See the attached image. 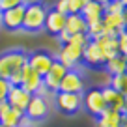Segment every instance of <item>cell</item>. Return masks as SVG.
Instances as JSON below:
<instances>
[{
  "label": "cell",
  "instance_id": "ba28073f",
  "mask_svg": "<svg viewBox=\"0 0 127 127\" xmlns=\"http://www.w3.org/2000/svg\"><path fill=\"white\" fill-rule=\"evenodd\" d=\"M23 21H24V4L11 8L8 11H2V26L9 32L23 30Z\"/></svg>",
  "mask_w": 127,
  "mask_h": 127
},
{
  "label": "cell",
  "instance_id": "8d00e7d4",
  "mask_svg": "<svg viewBox=\"0 0 127 127\" xmlns=\"http://www.w3.org/2000/svg\"><path fill=\"white\" fill-rule=\"evenodd\" d=\"M122 15H123V24H125V30H127V8L123 9V13H122Z\"/></svg>",
  "mask_w": 127,
  "mask_h": 127
},
{
  "label": "cell",
  "instance_id": "83f0119b",
  "mask_svg": "<svg viewBox=\"0 0 127 127\" xmlns=\"http://www.w3.org/2000/svg\"><path fill=\"white\" fill-rule=\"evenodd\" d=\"M118 51L120 54L127 56V30H122L118 34Z\"/></svg>",
  "mask_w": 127,
  "mask_h": 127
},
{
  "label": "cell",
  "instance_id": "7bdbcfd3",
  "mask_svg": "<svg viewBox=\"0 0 127 127\" xmlns=\"http://www.w3.org/2000/svg\"><path fill=\"white\" fill-rule=\"evenodd\" d=\"M125 73H127V67H125Z\"/></svg>",
  "mask_w": 127,
  "mask_h": 127
},
{
  "label": "cell",
  "instance_id": "d590c367",
  "mask_svg": "<svg viewBox=\"0 0 127 127\" xmlns=\"http://www.w3.org/2000/svg\"><path fill=\"white\" fill-rule=\"evenodd\" d=\"M120 127H127V114H122V120H120Z\"/></svg>",
  "mask_w": 127,
  "mask_h": 127
},
{
  "label": "cell",
  "instance_id": "60d3db41",
  "mask_svg": "<svg viewBox=\"0 0 127 127\" xmlns=\"http://www.w3.org/2000/svg\"><path fill=\"white\" fill-rule=\"evenodd\" d=\"M0 26H2V11H0Z\"/></svg>",
  "mask_w": 127,
  "mask_h": 127
},
{
  "label": "cell",
  "instance_id": "f546056e",
  "mask_svg": "<svg viewBox=\"0 0 127 127\" xmlns=\"http://www.w3.org/2000/svg\"><path fill=\"white\" fill-rule=\"evenodd\" d=\"M9 88H11V84H9L8 80H6V79H0V101H6V99H8Z\"/></svg>",
  "mask_w": 127,
  "mask_h": 127
},
{
  "label": "cell",
  "instance_id": "9c48e42d",
  "mask_svg": "<svg viewBox=\"0 0 127 127\" xmlns=\"http://www.w3.org/2000/svg\"><path fill=\"white\" fill-rule=\"evenodd\" d=\"M84 90V79L77 69H67V73L64 75L62 82H60L58 92H65V94H82Z\"/></svg>",
  "mask_w": 127,
  "mask_h": 127
},
{
  "label": "cell",
  "instance_id": "7402d4cb",
  "mask_svg": "<svg viewBox=\"0 0 127 127\" xmlns=\"http://www.w3.org/2000/svg\"><path fill=\"white\" fill-rule=\"evenodd\" d=\"M23 114L24 112H19V110L9 107L4 114H0V123L6 125V127H19V122H21V118H23Z\"/></svg>",
  "mask_w": 127,
  "mask_h": 127
},
{
  "label": "cell",
  "instance_id": "ab89813d",
  "mask_svg": "<svg viewBox=\"0 0 127 127\" xmlns=\"http://www.w3.org/2000/svg\"><path fill=\"white\" fill-rule=\"evenodd\" d=\"M120 2H122V4L125 6V8H127V0H120Z\"/></svg>",
  "mask_w": 127,
  "mask_h": 127
},
{
  "label": "cell",
  "instance_id": "277c9868",
  "mask_svg": "<svg viewBox=\"0 0 127 127\" xmlns=\"http://www.w3.org/2000/svg\"><path fill=\"white\" fill-rule=\"evenodd\" d=\"M56 107L64 114H77L82 108V94H65V92H56Z\"/></svg>",
  "mask_w": 127,
  "mask_h": 127
},
{
  "label": "cell",
  "instance_id": "484cf974",
  "mask_svg": "<svg viewBox=\"0 0 127 127\" xmlns=\"http://www.w3.org/2000/svg\"><path fill=\"white\" fill-rule=\"evenodd\" d=\"M90 0H67V8L69 13H80L84 9V6L88 4Z\"/></svg>",
  "mask_w": 127,
  "mask_h": 127
},
{
  "label": "cell",
  "instance_id": "603a6c76",
  "mask_svg": "<svg viewBox=\"0 0 127 127\" xmlns=\"http://www.w3.org/2000/svg\"><path fill=\"white\" fill-rule=\"evenodd\" d=\"M108 86L114 88L118 94H122L123 97H127V73H120V75H112Z\"/></svg>",
  "mask_w": 127,
  "mask_h": 127
},
{
  "label": "cell",
  "instance_id": "9a60e30c",
  "mask_svg": "<svg viewBox=\"0 0 127 127\" xmlns=\"http://www.w3.org/2000/svg\"><path fill=\"white\" fill-rule=\"evenodd\" d=\"M65 17L64 13L56 11L54 8H51L47 11V19H45V28L43 30H47L51 36H58L60 32H64V28H65Z\"/></svg>",
  "mask_w": 127,
  "mask_h": 127
},
{
  "label": "cell",
  "instance_id": "2e32d148",
  "mask_svg": "<svg viewBox=\"0 0 127 127\" xmlns=\"http://www.w3.org/2000/svg\"><path fill=\"white\" fill-rule=\"evenodd\" d=\"M101 94H103V99H105V103H107V107L110 108V110H116V112H122L123 114L125 97H123L122 94H118V92H116L114 88H110V86H103L101 88Z\"/></svg>",
  "mask_w": 127,
  "mask_h": 127
},
{
  "label": "cell",
  "instance_id": "74e56055",
  "mask_svg": "<svg viewBox=\"0 0 127 127\" xmlns=\"http://www.w3.org/2000/svg\"><path fill=\"white\" fill-rule=\"evenodd\" d=\"M94 2H97V4H101V6H105V4H108V0H94Z\"/></svg>",
  "mask_w": 127,
  "mask_h": 127
},
{
  "label": "cell",
  "instance_id": "7c38bea8",
  "mask_svg": "<svg viewBox=\"0 0 127 127\" xmlns=\"http://www.w3.org/2000/svg\"><path fill=\"white\" fill-rule=\"evenodd\" d=\"M105 62H107V60H105L101 49L97 47V43H95L94 39H90L88 45L84 47V51H82V64H86L90 67H103Z\"/></svg>",
  "mask_w": 127,
  "mask_h": 127
},
{
  "label": "cell",
  "instance_id": "8fae6325",
  "mask_svg": "<svg viewBox=\"0 0 127 127\" xmlns=\"http://www.w3.org/2000/svg\"><path fill=\"white\" fill-rule=\"evenodd\" d=\"M32 99V94H28L26 90H23L21 86H11L9 88V94H8V105L11 108H15V110L19 112H24L28 107V103H30Z\"/></svg>",
  "mask_w": 127,
  "mask_h": 127
},
{
  "label": "cell",
  "instance_id": "5bb4252c",
  "mask_svg": "<svg viewBox=\"0 0 127 127\" xmlns=\"http://www.w3.org/2000/svg\"><path fill=\"white\" fill-rule=\"evenodd\" d=\"M101 23H103V28H105V36L118 37L120 32L125 30L122 13H105L103 19H101Z\"/></svg>",
  "mask_w": 127,
  "mask_h": 127
},
{
  "label": "cell",
  "instance_id": "1f68e13d",
  "mask_svg": "<svg viewBox=\"0 0 127 127\" xmlns=\"http://www.w3.org/2000/svg\"><path fill=\"white\" fill-rule=\"evenodd\" d=\"M21 80H23V75H21V71H15V73H11V75H9L8 82L11 84V86H21Z\"/></svg>",
  "mask_w": 127,
  "mask_h": 127
},
{
  "label": "cell",
  "instance_id": "e0dca14e",
  "mask_svg": "<svg viewBox=\"0 0 127 127\" xmlns=\"http://www.w3.org/2000/svg\"><path fill=\"white\" fill-rule=\"evenodd\" d=\"M64 30L67 32L69 36H75V34H86L88 32V24L82 19L80 13H69L65 17V28Z\"/></svg>",
  "mask_w": 127,
  "mask_h": 127
},
{
  "label": "cell",
  "instance_id": "f35d334b",
  "mask_svg": "<svg viewBox=\"0 0 127 127\" xmlns=\"http://www.w3.org/2000/svg\"><path fill=\"white\" fill-rule=\"evenodd\" d=\"M123 114H127V97H125V107H123Z\"/></svg>",
  "mask_w": 127,
  "mask_h": 127
},
{
  "label": "cell",
  "instance_id": "5b68a950",
  "mask_svg": "<svg viewBox=\"0 0 127 127\" xmlns=\"http://www.w3.org/2000/svg\"><path fill=\"white\" fill-rule=\"evenodd\" d=\"M82 107H86V110L90 112L92 116H101L105 110H107V103L103 99V94H101V88H92L86 94L82 95Z\"/></svg>",
  "mask_w": 127,
  "mask_h": 127
},
{
  "label": "cell",
  "instance_id": "6da1fadb",
  "mask_svg": "<svg viewBox=\"0 0 127 127\" xmlns=\"http://www.w3.org/2000/svg\"><path fill=\"white\" fill-rule=\"evenodd\" d=\"M47 11L49 8L39 2H26L24 4V21H23V30L30 32V34H37L45 28V19H47Z\"/></svg>",
  "mask_w": 127,
  "mask_h": 127
},
{
  "label": "cell",
  "instance_id": "d4e9b609",
  "mask_svg": "<svg viewBox=\"0 0 127 127\" xmlns=\"http://www.w3.org/2000/svg\"><path fill=\"white\" fill-rule=\"evenodd\" d=\"M125 6L120 0H108V4H105V13H123Z\"/></svg>",
  "mask_w": 127,
  "mask_h": 127
},
{
  "label": "cell",
  "instance_id": "836d02e7",
  "mask_svg": "<svg viewBox=\"0 0 127 127\" xmlns=\"http://www.w3.org/2000/svg\"><path fill=\"white\" fill-rule=\"evenodd\" d=\"M56 37H58V41H60V43H67V41H69V37H71V36H69V34H67V32H65V30H64V32H60V34H58V36H56Z\"/></svg>",
  "mask_w": 127,
  "mask_h": 127
},
{
  "label": "cell",
  "instance_id": "d6986e66",
  "mask_svg": "<svg viewBox=\"0 0 127 127\" xmlns=\"http://www.w3.org/2000/svg\"><path fill=\"white\" fill-rule=\"evenodd\" d=\"M94 41L97 43V47L101 49L105 60H110V58H114L116 54H120V51H118V37L101 36V37H97V39H94Z\"/></svg>",
  "mask_w": 127,
  "mask_h": 127
},
{
  "label": "cell",
  "instance_id": "e575fe53",
  "mask_svg": "<svg viewBox=\"0 0 127 127\" xmlns=\"http://www.w3.org/2000/svg\"><path fill=\"white\" fill-rule=\"evenodd\" d=\"M9 108V105H8V101H0V114H4L6 110Z\"/></svg>",
  "mask_w": 127,
  "mask_h": 127
},
{
  "label": "cell",
  "instance_id": "d6a6232c",
  "mask_svg": "<svg viewBox=\"0 0 127 127\" xmlns=\"http://www.w3.org/2000/svg\"><path fill=\"white\" fill-rule=\"evenodd\" d=\"M32 123L34 122H32L26 114H23V118H21V122H19V127H32Z\"/></svg>",
  "mask_w": 127,
  "mask_h": 127
},
{
  "label": "cell",
  "instance_id": "f1b7e54d",
  "mask_svg": "<svg viewBox=\"0 0 127 127\" xmlns=\"http://www.w3.org/2000/svg\"><path fill=\"white\" fill-rule=\"evenodd\" d=\"M88 41H90L88 34H75V36H71V37H69V41H67V43H75V45H79V47H86V45H88Z\"/></svg>",
  "mask_w": 127,
  "mask_h": 127
},
{
  "label": "cell",
  "instance_id": "b9f144b4",
  "mask_svg": "<svg viewBox=\"0 0 127 127\" xmlns=\"http://www.w3.org/2000/svg\"><path fill=\"white\" fill-rule=\"evenodd\" d=\"M0 127H6V125H2V123H0Z\"/></svg>",
  "mask_w": 127,
  "mask_h": 127
},
{
  "label": "cell",
  "instance_id": "ac0fdd59",
  "mask_svg": "<svg viewBox=\"0 0 127 127\" xmlns=\"http://www.w3.org/2000/svg\"><path fill=\"white\" fill-rule=\"evenodd\" d=\"M80 15H82V19L86 21V24L99 23V21L103 19V15H105V6H101V4H97V2H94V0H90V2L84 6V9L80 11Z\"/></svg>",
  "mask_w": 127,
  "mask_h": 127
},
{
  "label": "cell",
  "instance_id": "4316f807",
  "mask_svg": "<svg viewBox=\"0 0 127 127\" xmlns=\"http://www.w3.org/2000/svg\"><path fill=\"white\" fill-rule=\"evenodd\" d=\"M28 0H0V11H8L11 8H17V6L26 4Z\"/></svg>",
  "mask_w": 127,
  "mask_h": 127
},
{
  "label": "cell",
  "instance_id": "8992f818",
  "mask_svg": "<svg viewBox=\"0 0 127 127\" xmlns=\"http://www.w3.org/2000/svg\"><path fill=\"white\" fill-rule=\"evenodd\" d=\"M52 64H54V56L47 51H34L28 54V65L36 73H39L41 77H45L49 73Z\"/></svg>",
  "mask_w": 127,
  "mask_h": 127
},
{
  "label": "cell",
  "instance_id": "30bf717a",
  "mask_svg": "<svg viewBox=\"0 0 127 127\" xmlns=\"http://www.w3.org/2000/svg\"><path fill=\"white\" fill-rule=\"evenodd\" d=\"M65 73H67V69L64 67L60 62H56V60H54V64L51 65L49 73L43 77L45 88H47L51 94H56V92L60 90V82H62V79H64V75H65Z\"/></svg>",
  "mask_w": 127,
  "mask_h": 127
},
{
  "label": "cell",
  "instance_id": "3957f363",
  "mask_svg": "<svg viewBox=\"0 0 127 127\" xmlns=\"http://www.w3.org/2000/svg\"><path fill=\"white\" fill-rule=\"evenodd\" d=\"M82 51L84 47H79L75 43H64L54 60L60 62L65 69H75L79 64H82Z\"/></svg>",
  "mask_w": 127,
  "mask_h": 127
},
{
  "label": "cell",
  "instance_id": "4dcf8cb0",
  "mask_svg": "<svg viewBox=\"0 0 127 127\" xmlns=\"http://www.w3.org/2000/svg\"><path fill=\"white\" fill-rule=\"evenodd\" d=\"M54 9L60 13H64V15H69V8H67V0H56L54 4Z\"/></svg>",
  "mask_w": 127,
  "mask_h": 127
},
{
  "label": "cell",
  "instance_id": "4fadbf2b",
  "mask_svg": "<svg viewBox=\"0 0 127 127\" xmlns=\"http://www.w3.org/2000/svg\"><path fill=\"white\" fill-rule=\"evenodd\" d=\"M21 75H23V80H21V88L23 90H26L28 94H36L37 88L43 84V77L39 75V73H36L34 69L30 67V65H23V69H21Z\"/></svg>",
  "mask_w": 127,
  "mask_h": 127
},
{
  "label": "cell",
  "instance_id": "44dd1931",
  "mask_svg": "<svg viewBox=\"0 0 127 127\" xmlns=\"http://www.w3.org/2000/svg\"><path fill=\"white\" fill-rule=\"evenodd\" d=\"M103 67L107 69L108 73H110V77H112V75H120V73H125V67H127V56L116 54L114 58H110V60H107V62H105Z\"/></svg>",
  "mask_w": 127,
  "mask_h": 127
},
{
  "label": "cell",
  "instance_id": "ffe728a7",
  "mask_svg": "<svg viewBox=\"0 0 127 127\" xmlns=\"http://www.w3.org/2000/svg\"><path fill=\"white\" fill-rule=\"evenodd\" d=\"M120 120H122V112L107 108L101 116H97L95 127H120Z\"/></svg>",
  "mask_w": 127,
  "mask_h": 127
},
{
  "label": "cell",
  "instance_id": "cb8c5ba5",
  "mask_svg": "<svg viewBox=\"0 0 127 127\" xmlns=\"http://www.w3.org/2000/svg\"><path fill=\"white\" fill-rule=\"evenodd\" d=\"M88 37L90 39H97V37L105 36V28H103V23H94V24H88Z\"/></svg>",
  "mask_w": 127,
  "mask_h": 127
},
{
  "label": "cell",
  "instance_id": "7a4b0ae2",
  "mask_svg": "<svg viewBox=\"0 0 127 127\" xmlns=\"http://www.w3.org/2000/svg\"><path fill=\"white\" fill-rule=\"evenodd\" d=\"M28 64V52L21 49H13L4 54H0V79H9V75L15 71H21L23 65Z\"/></svg>",
  "mask_w": 127,
  "mask_h": 127
},
{
  "label": "cell",
  "instance_id": "52a82bcc",
  "mask_svg": "<svg viewBox=\"0 0 127 127\" xmlns=\"http://www.w3.org/2000/svg\"><path fill=\"white\" fill-rule=\"evenodd\" d=\"M51 112V107H49V101L45 97H39V95H32L30 103H28L24 114L32 120V122H41L45 120Z\"/></svg>",
  "mask_w": 127,
  "mask_h": 127
}]
</instances>
